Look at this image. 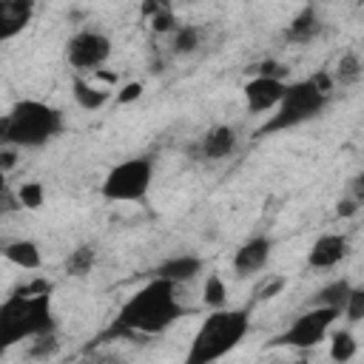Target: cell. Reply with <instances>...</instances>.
Masks as SVG:
<instances>
[{"mask_svg":"<svg viewBox=\"0 0 364 364\" xmlns=\"http://www.w3.org/2000/svg\"><path fill=\"white\" fill-rule=\"evenodd\" d=\"M350 256V242L341 233H324L313 242L310 253H307V264L313 270H324V267H336L338 262H344Z\"/></svg>","mask_w":364,"mask_h":364,"instance_id":"30bf717a","label":"cell"},{"mask_svg":"<svg viewBox=\"0 0 364 364\" xmlns=\"http://www.w3.org/2000/svg\"><path fill=\"white\" fill-rule=\"evenodd\" d=\"M142 97V82H128V85H122V91L117 94V102H134V100H139Z\"/></svg>","mask_w":364,"mask_h":364,"instance_id":"83f0119b","label":"cell"},{"mask_svg":"<svg viewBox=\"0 0 364 364\" xmlns=\"http://www.w3.org/2000/svg\"><path fill=\"white\" fill-rule=\"evenodd\" d=\"M361 60L350 51V54H344L341 60H338V65H336V80L341 82V85H350V82H355L358 77H361Z\"/></svg>","mask_w":364,"mask_h":364,"instance_id":"7402d4cb","label":"cell"},{"mask_svg":"<svg viewBox=\"0 0 364 364\" xmlns=\"http://www.w3.org/2000/svg\"><path fill=\"white\" fill-rule=\"evenodd\" d=\"M341 313L333 310V307H318L313 304V310L301 313L273 344H284V347H299V350H307V347H316L318 341H324L330 324L338 318Z\"/></svg>","mask_w":364,"mask_h":364,"instance_id":"52a82bcc","label":"cell"},{"mask_svg":"<svg viewBox=\"0 0 364 364\" xmlns=\"http://www.w3.org/2000/svg\"><path fill=\"white\" fill-rule=\"evenodd\" d=\"M199 46V28L196 26H182L173 31V51L176 54H191Z\"/></svg>","mask_w":364,"mask_h":364,"instance_id":"cb8c5ba5","label":"cell"},{"mask_svg":"<svg viewBox=\"0 0 364 364\" xmlns=\"http://www.w3.org/2000/svg\"><path fill=\"white\" fill-rule=\"evenodd\" d=\"M236 128L230 125H213L202 139H199V156L202 159H225L236 151Z\"/></svg>","mask_w":364,"mask_h":364,"instance_id":"4fadbf2b","label":"cell"},{"mask_svg":"<svg viewBox=\"0 0 364 364\" xmlns=\"http://www.w3.org/2000/svg\"><path fill=\"white\" fill-rule=\"evenodd\" d=\"M51 284L31 282L14 290L0 304V350L23 341L37 338L43 333H54V313H51Z\"/></svg>","mask_w":364,"mask_h":364,"instance_id":"7a4b0ae2","label":"cell"},{"mask_svg":"<svg viewBox=\"0 0 364 364\" xmlns=\"http://www.w3.org/2000/svg\"><path fill=\"white\" fill-rule=\"evenodd\" d=\"M54 350H57L54 333H43V336H37V341L31 344V355H34V358H46V355H54Z\"/></svg>","mask_w":364,"mask_h":364,"instance_id":"4316f807","label":"cell"},{"mask_svg":"<svg viewBox=\"0 0 364 364\" xmlns=\"http://www.w3.org/2000/svg\"><path fill=\"white\" fill-rule=\"evenodd\" d=\"M43 199H46V191H43V185L40 182H23L20 188H17V205L20 208H26V210H40L43 208Z\"/></svg>","mask_w":364,"mask_h":364,"instance_id":"ffe728a7","label":"cell"},{"mask_svg":"<svg viewBox=\"0 0 364 364\" xmlns=\"http://www.w3.org/2000/svg\"><path fill=\"white\" fill-rule=\"evenodd\" d=\"M250 330L247 310H230V307H216L196 330L191 350L185 355L188 364H210L222 355H228Z\"/></svg>","mask_w":364,"mask_h":364,"instance_id":"277c9868","label":"cell"},{"mask_svg":"<svg viewBox=\"0 0 364 364\" xmlns=\"http://www.w3.org/2000/svg\"><path fill=\"white\" fill-rule=\"evenodd\" d=\"M318 31H321V23H318L316 9H313V6H304V9L290 20L284 37H287L290 43H310Z\"/></svg>","mask_w":364,"mask_h":364,"instance_id":"9a60e30c","label":"cell"},{"mask_svg":"<svg viewBox=\"0 0 364 364\" xmlns=\"http://www.w3.org/2000/svg\"><path fill=\"white\" fill-rule=\"evenodd\" d=\"M355 355V338L347 330H338L330 341V358L333 361H350Z\"/></svg>","mask_w":364,"mask_h":364,"instance_id":"44dd1931","label":"cell"},{"mask_svg":"<svg viewBox=\"0 0 364 364\" xmlns=\"http://www.w3.org/2000/svg\"><path fill=\"white\" fill-rule=\"evenodd\" d=\"M159 3V9H171V0H156Z\"/></svg>","mask_w":364,"mask_h":364,"instance_id":"836d02e7","label":"cell"},{"mask_svg":"<svg viewBox=\"0 0 364 364\" xmlns=\"http://www.w3.org/2000/svg\"><path fill=\"white\" fill-rule=\"evenodd\" d=\"M65 57L74 68H97L111 57V40L100 31H80L68 40Z\"/></svg>","mask_w":364,"mask_h":364,"instance_id":"ba28073f","label":"cell"},{"mask_svg":"<svg viewBox=\"0 0 364 364\" xmlns=\"http://www.w3.org/2000/svg\"><path fill=\"white\" fill-rule=\"evenodd\" d=\"M3 256H6L11 264L23 267V270H37V267H40V262H43L40 247H37L31 239H14V242H6Z\"/></svg>","mask_w":364,"mask_h":364,"instance_id":"2e32d148","label":"cell"},{"mask_svg":"<svg viewBox=\"0 0 364 364\" xmlns=\"http://www.w3.org/2000/svg\"><path fill=\"white\" fill-rule=\"evenodd\" d=\"M350 293H353V284H350L347 279H336V282L324 284V287L313 296V304H318V307H333V310L344 313Z\"/></svg>","mask_w":364,"mask_h":364,"instance_id":"e0dca14e","label":"cell"},{"mask_svg":"<svg viewBox=\"0 0 364 364\" xmlns=\"http://www.w3.org/2000/svg\"><path fill=\"white\" fill-rule=\"evenodd\" d=\"M353 196H355V202H361V205H364V171L353 179Z\"/></svg>","mask_w":364,"mask_h":364,"instance_id":"1f68e13d","label":"cell"},{"mask_svg":"<svg viewBox=\"0 0 364 364\" xmlns=\"http://www.w3.org/2000/svg\"><path fill=\"white\" fill-rule=\"evenodd\" d=\"M310 80H313V85H316L318 91H324V94H330V91H333V77H330L327 71H318V74H313Z\"/></svg>","mask_w":364,"mask_h":364,"instance_id":"f1b7e54d","label":"cell"},{"mask_svg":"<svg viewBox=\"0 0 364 364\" xmlns=\"http://www.w3.org/2000/svg\"><path fill=\"white\" fill-rule=\"evenodd\" d=\"M202 299H205V304L208 307H225V301H228V290H225V282L213 273V276H208L205 279V290H202Z\"/></svg>","mask_w":364,"mask_h":364,"instance_id":"603a6c76","label":"cell"},{"mask_svg":"<svg viewBox=\"0 0 364 364\" xmlns=\"http://www.w3.org/2000/svg\"><path fill=\"white\" fill-rule=\"evenodd\" d=\"M94 262H97L94 245H80L77 250L68 253V259H65V273H68V276H85V273H91Z\"/></svg>","mask_w":364,"mask_h":364,"instance_id":"d6986e66","label":"cell"},{"mask_svg":"<svg viewBox=\"0 0 364 364\" xmlns=\"http://www.w3.org/2000/svg\"><path fill=\"white\" fill-rule=\"evenodd\" d=\"M259 74H264V77H282V74H284V68H282L279 63H270V60H267V63H262V65H259Z\"/></svg>","mask_w":364,"mask_h":364,"instance_id":"4dcf8cb0","label":"cell"},{"mask_svg":"<svg viewBox=\"0 0 364 364\" xmlns=\"http://www.w3.org/2000/svg\"><path fill=\"white\" fill-rule=\"evenodd\" d=\"M355 208H358V202L355 199H344V202H338V216H353L355 213Z\"/></svg>","mask_w":364,"mask_h":364,"instance_id":"d6a6232c","label":"cell"},{"mask_svg":"<svg viewBox=\"0 0 364 364\" xmlns=\"http://www.w3.org/2000/svg\"><path fill=\"white\" fill-rule=\"evenodd\" d=\"M270 250H273V242L267 236H250L233 253V270L239 276H250V273L262 270L267 264V259H270Z\"/></svg>","mask_w":364,"mask_h":364,"instance_id":"8fae6325","label":"cell"},{"mask_svg":"<svg viewBox=\"0 0 364 364\" xmlns=\"http://www.w3.org/2000/svg\"><path fill=\"white\" fill-rule=\"evenodd\" d=\"M173 287H176L173 282H168L162 276H154L145 287H139L119 307L111 333L114 336H136V333L154 336V333L168 330L185 313V307L173 296Z\"/></svg>","mask_w":364,"mask_h":364,"instance_id":"6da1fadb","label":"cell"},{"mask_svg":"<svg viewBox=\"0 0 364 364\" xmlns=\"http://www.w3.org/2000/svg\"><path fill=\"white\" fill-rule=\"evenodd\" d=\"M344 316L350 321H361L364 318V287H353V293L347 299V307H344Z\"/></svg>","mask_w":364,"mask_h":364,"instance_id":"d4e9b609","label":"cell"},{"mask_svg":"<svg viewBox=\"0 0 364 364\" xmlns=\"http://www.w3.org/2000/svg\"><path fill=\"white\" fill-rule=\"evenodd\" d=\"M154 179V162L145 156L125 159L114 165L102 179V196L108 202H139L145 199Z\"/></svg>","mask_w":364,"mask_h":364,"instance_id":"8992f818","label":"cell"},{"mask_svg":"<svg viewBox=\"0 0 364 364\" xmlns=\"http://www.w3.org/2000/svg\"><path fill=\"white\" fill-rule=\"evenodd\" d=\"M151 28L165 34V31H176V23H173V11L171 9H156L151 14Z\"/></svg>","mask_w":364,"mask_h":364,"instance_id":"484cf974","label":"cell"},{"mask_svg":"<svg viewBox=\"0 0 364 364\" xmlns=\"http://www.w3.org/2000/svg\"><path fill=\"white\" fill-rule=\"evenodd\" d=\"M63 131V114L40 100H20L0 122V142L14 148H40Z\"/></svg>","mask_w":364,"mask_h":364,"instance_id":"3957f363","label":"cell"},{"mask_svg":"<svg viewBox=\"0 0 364 364\" xmlns=\"http://www.w3.org/2000/svg\"><path fill=\"white\" fill-rule=\"evenodd\" d=\"M199 270H202L199 256L182 253V256H171V259L159 262L156 270H154V276H162V279H168V282H173V284H182V282H191Z\"/></svg>","mask_w":364,"mask_h":364,"instance_id":"5bb4252c","label":"cell"},{"mask_svg":"<svg viewBox=\"0 0 364 364\" xmlns=\"http://www.w3.org/2000/svg\"><path fill=\"white\" fill-rule=\"evenodd\" d=\"M327 105V94L313 85V80H301L287 85L282 102L276 105V114L262 125L259 134H273V131H287L296 125H304L316 119Z\"/></svg>","mask_w":364,"mask_h":364,"instance_id":"5b68a950","label":"cell"},{"mask_svg":"<svg viewBox=\"0 0 364 364\" xmlns=\"http://www.w3.org/2000/svg\"><path fill=\"white\" fill-rule=\"evenodd\" d=\"M245 105L250 114H262V111H270L282 102L284 91H287V82L282 77H264V74H256L245 88Z\"/></svg>","mask_w":364,"mask_h":364,"instance_id":"9c48e42d","label":"cell"},{"mask_svg":"<svg viewBox=\"0 0 364 364\" xmlns=\"http://www.w3.org/2000/svg\"><path fill=\"white\" fill-rule=\"evenodd\" d=\"M71 88H74L71 94H74L77 105L85 108V111H97V108H102V105L108 102V94L100 91V88H94V85H91L88 80H82V77H74Z\"/></svg>","mask_w":364,"mask_h":364,"instance_id":"ac0fdd59","label":"cell"},{"mask_svg":"<svg viewBox=\"0 0 364 364\" xmlns=\"http://www.w3.org/2000/svg\"><path fill=\"white\" fill-rule=\"evenodd\" d=\"M34 14V0H0V40L17 37Z\"/></svg>","mask_w":364,"mask_h":364,"instance_id":"7c38bea8","label":"cell"},{"mask_svg":"<svg viewBox=\"0 0 364 364\" xmlns=\"http://www.w3.org/2000/svg\"><path fill=\"white\" fill-rule=\"evenodd\" d=\"M14 159H17V148H14V145H3V151H0V165H3V171H11V168H14Z\"/></svg>","mask_w":364,"mask_h":364,"instance_id":"f546056e","label":"cell"}]
</instances>
